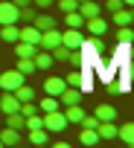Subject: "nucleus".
Returning <instances> with one entry per match:
<instances>
[{
    "mask_svg": "<svg viewBox=\"0 0 134 148\" xmlns=\"http://www.w3.org/2000/svg\"><path fill=\"white\" fill-rule=\"evenodd\" d=\"M64 82L70 84V87H79L82 93H88L93 87V73H90V67H76V73L64 76Z\"/></svg>",
    "mask_w": 134,
    "mask_h": 148,
    "instance_id": "1",
    "label": "nucleus"
},
{
    "mask_svg": "<svg viewBox=\"0 0 134 148\" xmlns=\"http://www.w3.org/2000/svg\"><path fill=\"white\" fill-rule=\"evenodd\" d=\"M23 73L15 67V70H6V73H0V90H18L23 84Z\"/></svg>",
    "mask_w": 134,
    "mask_h": 148,
    "instance_id": "2",
    "label": "nucleus"
},
{
    "mask_svg": "<svg viewBox=\"0 0 134 148\" xmlns=\"http://www.w3.org/2000/svg\"><path fill=\"white\" fill-rule=\"evenodd\" d=\"M67 125V116L61 113V110H50V113H44V128L47 131H52V134H58V131H64Z\"/></svg>",
    "mask_w": 134,
    "mask_h": 148,
    "instance_id": "3",
    "label": "nucleus"
},
{
    "mask_svg": "<svg viewBox=\"0 0 134 148\" xmlns=\"http://www.w3.org/2000/svg\"><path fill=\"white\" fill-rule=\"evenodd\" d=\"M82 32H85V29H73V26H67V29L61 32V44H64V47H70V49L82 47V41H85Z\"/></svg>",
    "mask_w": 134,
    "mask_h": 148,
    "instance_id": "4",
    "label": "nucleus"
},
{
    "mask_svg": "<svg viewBox=\"0 0 134 148\" xmlns=\"http://www.w3.org/2000/svg\"><path fill=\"white\" fill-rule=\"evenodd\" d=\"M85 32H88V35H105V32H108V21H105L102 15L88 18V21H85Z\"/></svg>",
    "mask_w": 134,
    "mask_h": 148,
    "instance_id": "5",
    "label": "nucleus"
},
{
    "mask_svg": "<svg viewBox=\"0 0 134 148\" xmlns=\"http://www.w3.org/2000/svg\"><path fill=\"white\" fill-rule=\"evenodd\" d=\"M58 44H61V32H58L55 26L41 32V41H38V47H41V49H52V47H58Z\"/></svg>",
    "mask_w": 134,
    "mask_h": 148,
    "instance_id": "6",
    "label": "nucleus"
},
{
    "mask_svg": "<svg viewBox=\"0 0 134 148\" xmlns=\"http://www.w3.org/2000/svg\"><path fill=\"white\" fill-rule=\"evenodd\" d=\"M0 110L3 113H18L21 110V102H18V96L12 90H3V96H0Z\"/></svg>",
    "mask_w": 134,
    "mask_h": 148,
    "instance_id": "7",
    "label": "nucleus"
},
{
    "mask_svg": "<svg viewBox=\"0 0 134 148\" xmlns=\"http://www.w3.org/2000/svg\"><path fill=\"white\" fill-rule=\"evenodd\" d=\"M3 23H18V6L12 3H0V26Z\"/></svg>",
    "mask_w": 134,
    "mask_h": 148,
    "instance_id": "8",
    "label": "nucleus"
},
{
    "mask_svg": "<svg viewBox=\"0 0 134 148\" xmlns=\"http://www.w3.org/2000/svg\"><path fill=\"white\" fill-rule=\"evenodd\" d=\"M32 61H35V70H50L55 61H52V55H50V49H35V55H32Z\"/></svg>",
    "mask_w": 134,
    "mask_h": 148,
    "instance_id": "9",
    "label": "nucleus"
},
{
    "mask_svg": "<svg viewBox=\"0 0 134 148\" xmlns=\"http://www.w3.org/2000/svg\"><path fill=\"white\" fill-rule=\"evenodd\" d=\"M58 102H61L64 108H67V105H79V102H82V90H79V87H70V84H67V87H64V93L58 96Z\"/></svg>",
    "mask_w": 134,
    "mask_h": 148,
    "instance_id": "10",
    "label": "nucleus"
},
{
    "mask_svg": "<svg viewBox=\"0 0 134 148\" xmlns=\"http://www.w3.org/2000/svg\"><path fill=\"white\" fill-rule=\"evenodd\" d=\"M18 41H26V44H35V47H38V41H41V29L32 26V23H26V26L21 29V38H18Z\"/></svg>",
    "mask_w": 134,
    "mask_h": 148,
    "instance_id": "11",
    "label": "nucleus"
},
{
    "mask_svg": "<svg viewBox=\"0 0 134 148\" xmlns=\"http://www.w3.org/2000/svg\"><path fill=\"white\" fill-rule=\"evenodd\" d=\"M64 87H67L64 79H47V82H44V93H47V96H61Z\"/></svg>",
    "mask_w": 134,
    "mask_h": 148,
    "instance_id": "12",
    "label": "nucleus"
},
{
    "mask_svg": "<svg viewBox=\"0 0 134 148\" xmlns=\"http://www.w3.org/2000/svg\"><path fill=\"white\" fill-rule=\"evenodd\" d=\"M0 38H3L6 44H15V41L21 38V29H18V23H3V26H0Z\"/></svg>",
    "mask_w": 134,
    "mask_h": 148,
    "instance_id": "13",
    "label": "nucleus"
},
{
    "mask_svg": "<svg viewBox=\"0 0 134 148\" xmlns=\"http://www.w3.org/2000/svg\"><path fill=\"white\" fill-rule=\"evenodd\" d=\"M111 15H114V23H117V26H131V21H134V15H131L128 6H119V9L111 12Z\"/></svg>",
    "mask_w": 134,
    "mask_h": 148,
    "instance_id": "14",
    "label": "nucleus"
},
{
    "mask_svg": "<svg viewBox=\"0 0 134 148\" xmlns=\"http://www.w3.org/2000/svg\"><path fill=\"white\" fill-rule=\"evenodd\" d=\"M93 116H96L99 122H111V119H117V110H114V108H111L108 102H99V105H96V113H93Z\"/></svg>",
    "mask_w": 134,
    "mask_h": 148,
    "instance_id": "15",
    "label": "nucleus"
},
{
    "mask_svg": "<svg viewBox=\"0 0 134 148\" xmlns=\"http://www.w3.org/2000/svg\"><path fill=\"white\" fill-rule=\"evenodd\" d=\"M117 131H119V125H114V119H111V122H99V125H96L99 139H114V136H117Z\"/></svg>",
    "mask_w": 134,
    "mask_h": 148,
    "instance_id": "16",
    "label": "nucleus"
},
{
    "mask_svg": "<svg viewBox=\"0 0 134 148\" xmlns=\"http://www.w3.org/2000/svg\"><path fill=\"white\" fill-rule=\"evenodd\" d=\"M79 12H82V18H85V21H88V18H96V15H102L99 3H93V0H82V3H79Z\"/></svg>",
    "mask_w": 134,
    "mask_h": 148,
    "instance_id": "17",
    "label": "nucleus"
},
{
    "mask_svg": "<svg viewBox=\"0 0 134 148\" xmlns=\"http://www.w3.org/2000/svg\"><path fill=\"white\" fill-rule=\"evenodd\" d=\"M35 49H38L35 44H26V41H15V55H18V58H32V55H35Z\"/></svg>",
    "mask_w": 134,
    "mask_h": 148,
    "instance_id": "18",
    "label": "nucleus"
},
{
    "mask_svg": "<svg viewBox=\"0 0 134 148\" xmlns=\"http://www.w3.org/2000/svg\"><path fill=\"white\" fill-rule=\"evenodd\" d=\"M0 142H3V145H18V142H21V134H18L15 128L6 125L3 131H0Z\"/></svg>",
    "mask_w": 134,
    "mask_h": 148,
    "instance_id": "19",
    "label": "nucleus"
},
{
    "mask_svg": "<svg viewBox=\"0 0 134 148\" xmlns=\"http://www.w3.org/2000/svg\"><path fill=\"white\" fill-rule=\"evenodd\" d=\"M79 142H82V145H96V142H99L96 128H82V131H79Z\"/></svg>",
    "mask_w": 134,
    "mask_h": 148,
    "instance_id": "20",
    "label": "nucleus"
},
{
    "mask_svg": "<svg viewBox=\"0 0 134 148\" xmlns=\"http://www.w3.org/2000/svg\"><path fill=\"white\" fill-rule=\"evenodd\" d=\"M64 116H67V122H82V116H85V110H82V105H67L64 108Z\"/></svg>",
    "mask_w": 134,
    "mask_h": 148,
    "instance_id": "21",
    "label": "nucleus"
},
{
    "mask_svg": "<svg viewBox=\"0 0 134 148\" xmlns=\"http://www.w3.org/2000/svg\"><path fill=\"white\" fill-rule=\"evenodd\" d=\"M117 136H119L122 142H128V145H134V122H125V125H119V131H117Z\"/></svg>",
    "mask_w": 134,
    "mask_h": 148,
    "instance_id": "22",
    "label": "nucleus"
},
{
    "mask_svg": "<svg viewBox=\"0 0 134 148\" xmlns=\"http://www.w3.org/2000/svg\"><path fill=\"white\" fill-rule=\"evenodd\" d=\"M50 55H52V61H70V47H64V44H58V47H52L50 49Z\"/></svg>",
    "mask_w": 134,
    "mask_h": 148,
    "instance_id": "23",
    "label": "nucleus"
},
{
    "mask_svg": "<svg viewBox=\"0 0 134 148\" xmlns=\"http://www.w3.org/2000/svg\"><path fill=\"white\" fill-rule=\"evenodd\" d=\"M32 26H38L41 32H44V29H52V26H55V18H52V15H35Z\"/></svg>",
    "mask_w": 134,
    "mask_h": 148,
    "instance_id": "24",
    "label": "nucleus"
},
{
    "mask_svg": "<svg viewBox=\"0 0 134 148\" xmlns=\"http://www.w3.org/2000/svg\"><path fill=\"white\" fill-rule=\"evenodd\" d=\"M12 93L18 96V102H32V99H35V90H32V87H29L26 82H23V84H21L18 90H12Z\"/></svg>",
    "mask_w": 134,
    "mask_h": 148,
    "instance_id": "25",
    "label": "nucleus"
},
{
    "mask_svg": "<svg viewBox=\"0 0 134 148\" xmlns=\"http://www.w3.org/2000/svg\"><path fill=\"white\" fill-rule=\"evenodd\" d=\"M6 125L15 128V131H21V128H26V116L23 113H6Z\"/></svg>",
    "mask_w": 134,
    "mask_h": 148,
    "instance_id": "26",
    "label": "nucleus"
},
{
    "mask_svg": "<svg viewBox=\"0 0 134 148\" xmlns=\"http://www.w3.org/2000/svg\"><path fill=\"white\" fill-rule=\"evenodd\" d=\"M64 18H67V26H73V29H85V18H82L79 9H76V12H67Z\"/></svg>",
    "mask_w": 134,
    "mask_h": 148,
    "instance_id": "27",
    "label": "nucleus"
},
{
    "mask_svg": "<svg viewBox=\"0 0 134 148\" xmlns=\"http://www.w3.org/2000/svg\"><path fill=\"white\" fill-rule=\"evenodd\" d=\"M18 21L32 23V21H35V6H32V3H29V6H21V9H18Z\"/></svg>",
    "mask_w": 134,
    "mask_h": 148,
    "instance_id": "28",
    "label": "nucleus"
},
{
    "mask_svg": "<svg viewBox=\"0 0 134 148\" xmlns=\"http://www.w3.org/2000/svg\"><path fill=\"white\" fill-rule=\"evenodd\" d=\"M117 41L119 44H131L134 41V29L131 26H117Z\"/></svg>",
    "mask_w": 134,
    "mask_h": 148,
    "instance_id": "29",
    "label": "nucleus"
},
{
    "mask_svg": "<svg viewBox=\"0 0 134 148\" xmlns=\"http://www.w3.org/2000/svg\"><path fill=\"white\" fill-rule=\"evenodd\" d=\"M29 142L32 145H44L47 142V128H32L29 131Z\"/></svg>",
    "mask_w": 134,
    "mask_h": 148,
    "instance_id": "30",
    "label": "nucleus"
},
{
    "mask_svg": "<svg viewBox=\"0 0 134 148\" xmlns=\"http://www.w3.org/2000/svg\"><path fill=\"white\" fill-rule=\"evenodd\" d=\"M18 70L23 73V76H32L35 73V61L32 58H18Z\"/></svg>",
    "mask_w": 134,
    "mask_h": 148,
    "instance_id": "31",
    "label": "nucleus"
},
{
    "mask_svg": "<svg viewBox=\"0 0 134 148\" xmlns=\"http://www.w3.org/2000/svg\"><path fill=\"white\" fill-rule=\"evenodd\" d=\"M44 113H50V110H58V96H47V99H41V105H38Z\"/></svg>",
    "mask_w": 134,
    "mask_h": 148,
    "instance_id": "32",
    "label": "nucleus"
},
{
    "mask_svg": "<svg viewBox=\"0 0 134 148\" xmlns=\"http://www.w3.org/2000/svg\"><path fill=\"white\" fill-rule=\"evenodd\" d=\"M55 3H58V9L67 15V12H76L79 9V3H76V0H55Z\"/></svg>",
    "mask_w": 134,
    "mask_h": 148,
    "instance_id": "33",
    "label": "nucleus"
},
{
    "mask_svg": "<svg viewBox=\"0 0 134 148\" xmlns=\"http://www.w3.org/2000/svg\"><path fill=\"white\" fill-rule=\"evenodd\" d=\"M18 113L32 116V113H38V105H35V102H21V110H18Z\"/></svg>",
    "mask_w": 134,
    "mask_h": 148,
    "instance_id": "34",
    "label": "nucleus"
},
{
    "mask_svg": "<svg viewBox=\"0 0 134 148\" xmlns=\"http://www.w3.org/2000/svg\"><path fill=\"white\" fill-rule=\"evenodd\" d=\"M79 125H82V128H96V125H99V119H96V116H88V113H85Z\"/></svg>",
    "mask_w": 134,
    "mask_h": 148,
    "instance_id": "35",
    "label": "nucleus"
},
{
    "mask_svg": "<svg viewBox=\"0 0 134 148\" xmlns=\"http://www.w3.org/2000/svg\"><path fill=\"white\" fill-rule=\"evenodd\" d=\"M119 6H125L122 0H105V9H108V12H117Z\"/></svg>",
    "mask_w": 134,
    "mask_h": 148,
    "instance_id": "36",
    "label": "nucleus"
},
{
    "mask_svg": "<svg viewBox=\"0 0 134 148\" xmlns=\"http://www.w3.org/2000/svg\"><path fill=\"white\" fill-rule=\"evenodd\" d=\"M32 3H35V6H38V9H50V6H52V3H55V0H32Z\"/></svg>",
    "mask_w": 134,
    "mask_h": 148,
    "instance_id": "37",
    "label": "nucleus"
},
{
    "mask_svg": "<svg viewBox=\"0 0 134 148\" xmlns=\"http://www.w3.org/2000/svg\"><path fill=\"white\" fill-rule=\"evenodd\" d=\"M12 3H15V6L21 9V6H29V3H32V0H12Z\"/></svg>",
    "mask_w": 134,
    "mask_h": 148,
    "instance_id": "38",
    "label": "nucleus"
},
{
    "mask_svg": "<svg viewBox=\"0 0 134 148\" xmlns=\"http://www.w3.org/2000/svg\"><path fill=\"white\" fill-rule=\"evenodd\" d=\"M122 3H125V6H134V0H122Z\"/></svg>",
    "mask_w": 134,
    "mask_h": 148,
    "instance_id": "39",
    "label": "nucleus"
},
{
    "mask_svg": "<svg viewBox=\"0 0 134 148\" xmlns=\"http://www.w3.org/2000/svg\"><path fill=\"white\" fill-rule=\"evenodd\" d=\"M128 52H131V55H134V47H131V49H128Z\"/></svg>",
    "mask_w": 134,
    "mask_h": 148,
    "instance_id": "40",
    "label": "nucleus"
},
{
    "mask_svg": "<svg viewBox=\"0 0 134 148\" xmlns=\"http://www.w3.org/2000/svg\"><path fill=\"white\" fill-rule=\"evenodd\" d=\"M128 9H131V15H134V6H128Z\"/></svg>",
    "mask_w": 134,
    "mask_h": 148,
    "instance_id": "41",
    "label": "nucleus"
},
{
    "mask_svg": "<svg viewBox=\"0 0 134 148\" xmlns=\"http://www.w3.org/2000/svg\"><path fill=\"white\" fill-rule=\"evenodd\" d=\"M0 148H3V142H0Z\"/></svg>",
    "mask_w": 134,
    "mask_h": 148,
    "instance_id": "42",
    "label": "nucleus"
},
{
    "mask_svg": "<svg viewBox=\"0 0 134 148\" xmlns=\"http://www.w3.org/2000/svg\"><path fill=\"white\" fill-rule=\"evenodd\" d=\"M76 3H82V0H76Z\"/></svg>",
    "mask_w": 134,
    "mask_h": 148,
    "instance_id": "43",
    "label": "nucleus"
}]
</instances>
